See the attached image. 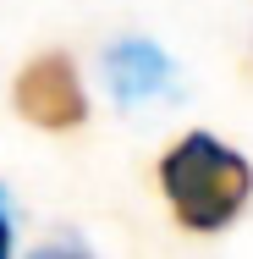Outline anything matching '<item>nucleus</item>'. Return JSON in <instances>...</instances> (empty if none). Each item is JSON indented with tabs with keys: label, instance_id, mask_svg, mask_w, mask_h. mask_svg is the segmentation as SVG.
Segmentation results:
<instances>
[{
	"label": "nucleus",
	"instance_id": "obj_1",
	"mask_svg": "<svg viewBox=\"0 0 253 259\" xmlns=\"http://www.w3.org/2000/svg\"><path fill=\"white\" fill-rule=\"evenodd\" d=\"M160 188L187 232H220L253 193V165L215 133H187L160 160Z\"/></svg>",
	"mask_w": 253,
	"mask_h": 259
},
{
	"label": "nucleus",
	"instance_id": "obj_2",
	"mask_svg": "<svg viewBox=\"0 0 253 259\" xmlns=\"http://www.w3.org/2000/svg\"><path fill=\"white\" fill-rule=\"evenodd\" d=\"M11 105H17L22 121L44 127V133H66V127L88 121V94H83V77H77L66 50L33 55L11 83Z\"/></svg>",
	"mask_w": 253,
	"mask_h": 259
},
{
	"label": "nucleus",
	"instance_id": "obj_3",
	"mask_svg": "<svg viewBox=\"0 0 253 259\" xmlns=\"http://www.w3.org/2000/svg\"><path fill=\"white\" fill-rule=\"evenodd\" d=\"M105 77H110V94L121 105H154V100H171L176 66L149 39H116L105 50Z\"/></svg>",
	"mask_w": 253,
	"mask_h": 259
},
{
	"label": "nucleus",
	"instance_id": "obj_4",
	"mask_svg": "<svg viewBox=\"0 0 253 259\" xmlns=\"http://www.w3.org/2000/svg\"><path fill=\"white\" fill-rule=\"evenodd\" d=\"M28 259H94V254H88L77 237H55V243H39Z\"/></svg>",
	"mask_w": 253,
	"mask_h": 259
},
{
	"label": "nucleus",
	"instance_id": "obj_5",
	"mask_svg": "<svg viewBox=\"0 0 253 259\" xmlns=\"http://www.w3.org/2000/svg\"><path fill=\"white\" fill-rule=\"evenodd\" d=\"M0 259H11V215L0 209Z\"/></svg>",
	"mask_w": 253,
	"mask_h": 259
}]
</instances>
